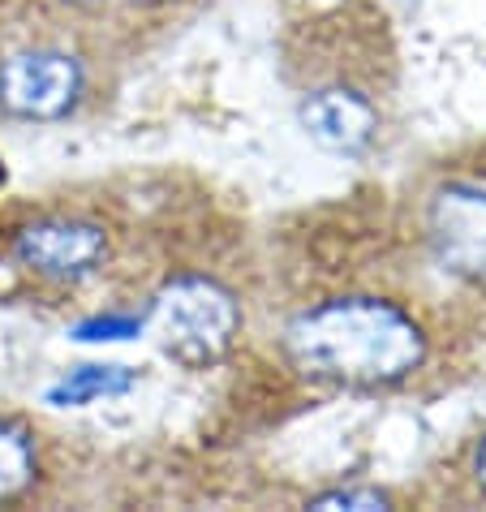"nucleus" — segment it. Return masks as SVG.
Returning <instances> with one entry per match:
<instances>
[{"label": "nucleus", "mask_w": 486, "mask_h": 512, "mask_svg": "<svg viewBox=\"0 0 486 512\" xmlns=\"http://www.w3.org/2000/svg\"><path fill=\"white\" fill-rule=\"evenodd\" d=\"M280 353L310 388L383 396L465 371L478 349L422 289H345L297 306L280 327Z\"/></svg>", "instance_id": "f257e3e1"}, {"label": "nucleus", "mask_w": 486, "mask_h": 512, "mask_svg": "<svg viewBox=\"0 0 486 512\" xmlns=\"http://www.w3.org/2000/svg\"><path fill=\"white\" fill-rule=\"evenodd\" d=\"M400 229L422 289L486 353V134L431 155L400 198Z\"/></svg>", "instance_id": "f03ea898"}, {"label": "nucleus", "mask_w": 486, "mask_h": 512, "mask_svg": "<svg viewBox=\"0 0 486 512\" xmlns=\"http://www.w3.org/2000/svg\"><path fill=\"white\" fill-rule=\"evenodd\" d=\"M22 5V0H18ZM0 26V121L65 125L104 95V31L22 5Z\"/></svg>", "instance_id": "7ed1b4c3"}, {"label": "nucleus", "mask_w": 486, "mask_h": 512, "mask_svg": "<svg viewBox=\"0 0 486 512\" xmlns=\"http://www.w3.org/2000/svg\"><path fill=\"white\" fill-rule=\"evenodd\" d=\"M0 263L39 293H82L117 267V229L82 203H31L0 224Z\"/></svg>", "instance_id": "20e7f679"}, {"label": "nucleus", "mask_w": 486, "mask_h": 512, "mask_svg": "<svg viewBox=\"0 0 486 512\" xmlns=\"http://www.w3.org/2000/svg\"><path fill=\"white\" fill-rule=\"evenodd\" d=\"M151 319L164 353L185 371L224 362L241 336V302L211 272H173L151 297Z\"/></svg>", "instance_id": "39448f33"}, {"label": "nucleus", "mask_w": 486, "mask_h": 512, "mask_svg": "<svg viewBox=\"0 0 486 512\" xmlns=\"http://www.w3.org/2000/svg\"><path fill=\"white\" fill-rule=\"evenodd\" d=\"M297 121L336 155H366L383 134V95L357 69H327L297 91Z\"/></svg>", "instance_id": "423d86ee"}, {"label": "nucleus", "mask_w": 486, "mask_h": 512, "mask_svg": "<svg viewBox=\"0 0 486 512\" xmlns=\"http://www.w3.org/2000/svg\"><path fill=\"white\" fill-rule=\"evenodd\" d=\"M431 491L443 504H482L486 508V414L474 422V431L461 435L443 465L431 474Z\"/></svg>", "instance_id": "0eeeda50"}, {"label": "nucleus", "mask_w": 486, "mask_h": 512, "mask_svg": "<svg viewBox=\"0 0 486 512\" xmlns=\"http://www.w3.org/2000/svg\"><path fill=\"white\" fill-rule=\"evenodd\" d=\"M39 474H44V452L35 426L22 418H0V504L31 495Z\"/></svg>", "instance_id": "6e6552de"}, {"label": "nucleus", "mask_w": 486, "mask_h": 512, "mask_svg": "<svg viewBox=\"0 0 486 512\" xmlns=\"http://www.w3.org/2000/svg\"><path fill=\"white\" fill-rule=\"evenodd\" d=\"M31 9H44L56 13V18H69V22H82V26H130V22H147L155 13H168V9H181L185 0H22Z\"/></svg>", "instance_id": "1a4fd4ad"}, {"label": "nucleus", "mask_w": 486, "mask_h": 512, "mask_svg": "<svg viewBox=\"0 0 486 512\" xmlns=\"http://www.w3.org/2000/svg\"><path fill=\"white\" fill-rule=\"evenodd\" d=\"M134 383V375H125L121 366H82L61 383V396L69 401H95V396H121Z\"/></svg>", "instance_id": "9d476101"}, {"label": "nucleus", "mask_w": 486, "mask_h": 512, "mask_svg": "<svg viewBox=\"0 0 486 512\" xmlns=\"http://www.w3.org/2000/svg\"><path fill=\"white\" fill-rule=\"evenodd\" d=\"M314 508H383L388 504V491H327L310 500Z\"/></svg>", "instance_id": "9b49d317"}]
</instances>
